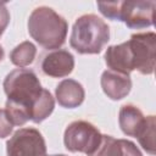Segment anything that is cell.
I'll use <instances>...</instances> for the list:
<instances>
[{
  "instance_id": "1",
  "label": "cell",
  "mask_w": 156,
  "mask_h": 156,
  "mask_svg": "<svg viewBox=\"0 0 156 156\" xmlns=\"http://www.w3.org/2000/svg\"><path fill=\"white\" fill-rule=\"evenodd\" d=\"M4 91L7 95L5 111L13 126H24L32 118L33 107L43 87L32 69L16 68L4 79Z\"/></svg>"
},
{
  "instance_id": "2",
  "label": "cell",
  "mask_w": 156,
  "mask_h": 156,
  "mask_svg": "<svg viewBox=\"0 0 156 156\" xmlns=\"http://www.w3.org/2000/svg\"><path fill=\"white\" fill-rule=\"evenodd\" d=\"M27 26L29 35L44 49H58L67 37V21L48 6L34 9L29 15Z\"/></svg>"
},
{
  "instance_id": "3",
  "label": "cell",
  "mask_w": 156,
  "mask_h": 156,
  "mask_svg": "<svg viewBox=\"0 0 156 156\" xmlns=\"http://www.w3.org/2000/svg\"><path fill=\"white\" fill-rule=\"evenodd\" d=\"M110 40L108 24L94 13L78 17L72 27L69 45L78 54H99Z\"/></svg>"
},
{
  "instance_id": "4",
  "label": "cell",
  "mask_w": 156,
  "mask_h": 156,
  "mask_svg": "<svg viewBox=\"0 0 156 156\" xmlns=\"http://www.w3.org/2000/svg\"><path fill=\"white\" fill-rule=\"evenodd\" d=\"M102 134L93 123L88 121L71 122L63 134V144L71 152H83L90 156L101 141Z\"/></svg>"
},
{
  "instance_id": "5",
  "label": "cell",
  "mask_w": 156,
  "mask_h": 156,
  "mask_svg": "<svg viewBox=\"0 0 156 156\" xmlns=\"http://www.w3.org/2000/svg\"><path fill=\"white\" fill-rule=\"evenodd\" d=\"M134 69L141 74H151L155 69L156 34L154 32L134 33L128 40Z\"/></svg>"
},
{
  "instance_id": "6",
  "label": "cell",
  "mask_w": 156,
  "mask_h": 156,
  "mask_svg": "<svg viewBox=\"0 0 156 156\" xmlns=\"http://www.w3.org/2000/svg\"><path fill=\"white\" fill-rule=\"evenodd\" d=\"M7 156H46V144L35 128H21L6 143Z\"/></svg>"
},
{
  "instance_id": "7",
  "label": "cell",
  "mask_w": 156,
  "mask_h": 156,
  "mask_svg": "<svg viewBox=\"0 0 156 156\" xmlns=\"http://www.w3.org/2000/svg\"><path fill=\"white\" fill-rule=\"evenodd\" d=\"M155 1L127 0L121 2L119 21L132 29H141L154 24Z\"/></svg>"
},
{
  "instance_id": "8",
  "label": "cell",
  "mask_w": 156,
  "mask_h": 156,
  "mask_svg": "<svg viewBox=\"0 0 156 156\" xmlns=\"http://www.w3.org/2000/svg\"><path fill=\"white\" fill-rule=\"evenodd\" d=\"M74 68V56L65 49H56L46 54L41 61V71L52 78L68 76Z\"/></svg>"
},
{
  "instance_id": "9",
  "label": "cell",
  "mask_w": 156,
  "mask_h": 156,
  "mask_svg": "<svg viewBox=\"0 0 156 156\" xmlns=\"http://www.w3.org/2000/svg\"><path fill=\"white\" fill-rule=\"evenodd\" d=\"M90 156H143V154L130 140L102 134L99 146Z\"/></svg>"
},
{
  "instance_id": "10",
  "label": "cell",
  "mask_w": 156,
  "mask_h": 156,
  "mask_svg": "<svg viewBox=\"0 0 156 156\" xmlns=\"http://www.w3.org/2000/svg\"><path fill=\"white\" fill-rule=\"evenodd\" d=\"M100 84L104 93L111 100H121L126 98L132 89V79L129 74L118 73L111 69L102 72Z\"/></svg>"
},
{
  "instance_id": "11",
  "label": "cell",
  "mask_w": 156,
  "mask_h": 156,
  "mask_svg": "<svg viewBox=\"0 0 156 156\" xmlns=\"http://www.w3.org/2000/svg\"><path fill=\"white\" fill-rule=\"evenodd\" d=\"M146 119L147 117L144 116L143 111L133 104H126L119 108V128L128 136L138 138L146 124Z\"/></svg>"
},
{
  "instance_id": "12",
  "label": "cell",
  "mask_w": 156,
  "mask_h": 156,
  "mask_svg": "<svg viewBox=\"0 0 156 156\" xmlns=\"http://www.w3.org/2000/svg\"><path fill=\"white\" fill-rule=\"evenodd\" d=\"M105 62L111 71L129 74L134 71L133 58L128 40L118 45H111L105 52Z\"/></svg>"
},
{
  "instance_id": "13",
  "label": "cell",
  "mask_w": 156,
  "mask_h": 156,
  "mask_svg": "<svg viewBox=\"0 0 156 156\" xmlns=\"http://www.w3.org/2000/svg\"><path fill=\"white\" fill-rule=\"evenodd\" d=\"M55 95L58 105L66 108H76L80 106L85 98L83 85L74 79L61 80L55 89Z\"/></svg>"
},
{
  "instance_id": "14",
  "label": "cell",
  "mask_w": 156,
  "mask_h": 156,
  "mask_svg": "<svg viewBox=\"0 0 156 156\" xmlns=\"http://www.w3.org/2000/svg\"><path fill=\"white\" fill-rule=\"evenodd\" d=\"M35 55H37V48L35 45L29 41V40H26V41H22L17 46H15L10 54V61L17 66V67H26V66H29L34 58H35Z\"/></svg>"
},
{
  "instance_id": "15",
  "label": "cell",
  "mask_w": 156,
  "mask_h": 156,
  "mask_svg": "<svg viewBox=\"0 0 156 156\" xmlns=\"http://www.w3.org/2000/svg\"><path fill=\"white\" fill-rule=\"evenodd\" d=\"M54 108H55V100H54L51 93L48 89L43 88V91L33 107L30 121L34 123L43 122L52 113Z\"/></svg>"
},
{
  "instance_id": "16",
  "label": "cell",
  "mask_w": 156,
  "mask_h": 156,
  "mask_svg": "<svg viewBox=\"0 0 156 156\" xmlns=\"http://www.w3.org/2000/svg\"><path fill=\"white\" fill-rule=\"evenodd\" d=\"M141 147L150 155H155V116H147L146 124L138 136Z\"/></svg>"
},
{
  "instance_id": "17",
  "label": "cell",
  "mask_w": 156,
  "mask_h": 156,
  "mask_svg": "<svg viewBox=\"0 0 156 156\" xmlns=\"http://www.w3.org/2000/svg\"><path fill=\"white\" fill-rule=\"evenodd\" d=\"M121 2L122 1H108V2H98L99 11L107 18L112 21H119L121 12Z\"/></svg>"
},
{
  "instance_id": "18",
  "label": "cell",
  "mask_w": 156,
  "mask_h": 156,
  "mask_svg": "<svg viewBox=\"0 0 156 156\" xmlns=\"http://www.w3.org/2000/svg\"><path fill=\"white\" fill-rule=\"evenodd\" d=\"M13 124L11 123L5 108H0V139L6 138L11 134Z\"/></svg>"
},
{
  "instance_id": "19",
  "label": "cell",
  "mask_w": 156,
  "mask_h": 156,
  "mask_svg": "<svg viewBox=\"0 0 156 156\" xmlns=\"http://www.w3.org/2000/svg\"><path fill=\"white\" fill-rule=\"evenodd\" d=\"M10 22V13L5 2H0V37L5 32L7 24Z\"/></svg>"
},
{
  "instance_id": "20",
  "label": "cell",
  "mask_w": 156,
  "mask_h": 156,
  "mask_svg": "<svg viewBox=\"0 0 156 156\" xmlns=\"http://www.w3.org/2000/svg\"><path fill=\"white\" fill-rule=\"evenodd\" d=\"M2 57H4V49H2V46L0 45V61L2 60Z\"/></svg>"
},
{
  "instance_id": "21",
  "label": "cell",
  "mask_w": 156,
  "mask_h": 156,
  "mask_svg": "<svg viewBox=\"0 0 156 156\" xmlns=\"http://www.w3.org/2000/svg\"><path fill=\"white\" fill-rule=\"evenodd\" d=\"M50 156H66V155H50Z\"/></svg>"
}]
</instances>
